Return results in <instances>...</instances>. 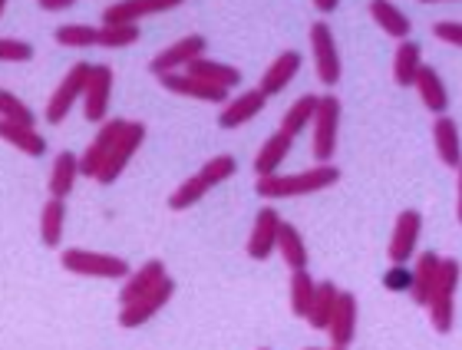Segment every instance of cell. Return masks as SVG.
I'll list each match as a JSON object with an SVG mask.
<instances>
[{
    "label": "cell",
    "instance_id": "obj_29",
    "mask_svg": "<svg viewBox=\"0 0 462 350\" xmlns=\"http://www.w3.org/2000/svg\"><path fill=\"white\" fill-rule=\"evenodd\" d=\"M291 143L294 139L291 136H284V133H271L268 139H264V146L258 149V156H254V172L258 175H274L281 169V162L288 159V152H291Z\"/></svg>",
    "mask_w": 462,
    "mask_h": 350
},
{
    "label": "cell",
    "instance_id": "obj_47",
    "mask_svg": "<svg viewBox=\"0 0 462 350\" xmlns=\"http://www.w3.org/2000/svg\"><path fill=\"white\" fill-rule=\"evenodd\" d=\"M261 350H268V347H261Z\"/></svg>",
    "mask_w": 462,
    "mask_h": 350
},
{
    "label": "cell",
    "instance_id": "obj_16",
    "mask_svg": "<svg viewBox=\"0 0 462 350\" xmlns=\"http://www.w3.org/2000/svg\"><path fill=\"white\" fill-rule=\"evenodd\" d=\"M278 225H281V215H278V208H271V205L254 215V228H251V235H248V254L254 262L271 258L274 242H278Z\"/></svg>",
    "mask_w": 462,
    "mask_h": 350
},
{
    "label": "cell",
    "instance_id": "obj_14",
    "mask_svg": "<svg viewBox=\"0 0 462 350\" xmlns=\"http://www.w3.org/2000/svg\"><path fill=\"white\" fill-rule=\"evenodd\" d=\"M125 119H109V123H103L97 133V139L87 146V152L79 159V175H87V179H97V172L103 169V162H106L109 149H113V143L119 139V133H123Z\"/></svg>",
    "mask_w": 462,
    "mask_h": 350
},
{
    "label": "cell",
    "instance_id": "obj_20",
    "mask_svg": "<svg viewBox=\"0 0 462 350\" xmlns=\"http://www.w3.org/2000/svg\"><path fill=\"white\" fill-rule=\"evenodd\" d=\"M416 93L423 97V106L433 113V116H446V109H449V93H446V83L439 79L433 67H420L416 69V79H413Z\"/></svg>",
    "mask_w": 462,
    "mask_h": 350
},
{
    "label": "cell",
    "instance_id": "obj_2",
    "mask_svg": "<svg viewBox=\"0 0 462 350\" xmlns=\"http://www.w3.org/2000/svg\"><path fill=\"white\" fill-rule=\"evenodd\" d=\"M235 169H238L235 156H215V159H208V162L199 169V175L185 179V182L175 189L172 198H169V208H172V212H185V208H192L195 202H202L205 195L212 192L215 185L228 182L231 175H235Z\"/></svg>",
    "mask_w": 462,
    "mask_h": 350
},
{
    "label": "cell",
    "instance_id": "obj_34",
    "mask_svg": "<svg viewBox=\"0 0 462 350\" xmlns=\"http://www.w3.org/2000/svg\"><path fill=\"white\" fill-rule=\"evenodd\" d=\"M314 288H318V281L308 274V268L291 274V314H294V318H304V314H308Z\"/></svg>",
    "mask_w": 462,
    "mask_h": 350
},
{
    "label": "cell",
    "instance_id": "obj_7",
    "mask_svg": "<svg viewBox=\"0 0 462 350\" xmlns=\"http://www.w3.org/2000/svg\"><path fill=\"white\" fill-rule=\"evenodd\" d=\"M172 294H175V281L165 274L162 281L155 284V288H149L143 298H135V301H129V304H123V308H119V327H125V331L143 327L145 321H152L155 314L172 301Z\"/></svg>",
    "mask_w": 462,
    "mask_h": 350
},
{
    "label": "cell",
    "instance_id": "obj_25",
    "mask_svg": "<svg viewBox=\"0 0 462 350\" xmlns=\"http://www.w3.org/2000/svg\"><path fill=\"white\" fill-rule=\"evenodd\" d=\"M433 143H436V156L443 159V166L459 169L462 149H459V129H456V119L436 116V123H433Z\"/></svg>",
    "mask_w": 462,
    "mask_h": 350
},
{
    "label": "cell",
    "instance_id": "obj_27",
    "mask_svg": "<svg viewBox=\"0 0 462 350\" xmlns=\"http://www.w3.org/2000/svg\"><path fill=\"white\" fill-rule=\"evenodd\" d=\"M63 232H67V205L63 198H50L40 212V242L47 248H60Z\"/></svg>",
    "mask_w": 462,
    "mask_h": 350
},
{
    "label": "cell",
    "instance_id": "obj_11",
    "mask_svg": "<svg viewBox=\"0 0 462 350\" xmlns=\"http://www.w3.org/2000/svg\"><path fill=\"white\" fill-rule=\"evenodd\" d=\"M205 47H208V40L199 37V33L175 40L172 47H165L162 53H155L152 63H149V69H152L155 77H165V73H179V69H185L189 63H192V60L205 57Z\"/></svg>",
    "mask_w": 462,
    "mask_h": 350
},
{
    "label": "cell",
    "instance_id": "obj_23",
    "mask_svg": "<svg viewBox=\"0 0 462 350\" xmlns=\"http://www.w3.org/2000/svg\"><path fill=\"white\" fill-rule=\"evenodd\" d=\"M0 139L10 143L14 149H20L23 156H33L40 159L47 152V139L40 136L33 126H17V123H10V119H0Z\"/></svg>",
    "mask_w": 462,
    "mask_h": 350
},
{
    "label": "cell",
    "instance_id": "obj_43",
    "mask_svg": "<svg viewBox=\"0 0 462 350\" xmlns=\"http://www.w3.org/2000/svg\"><path fill=\"white\" fill-rule=\"evenodd\" d=\"M420 4H443V0H420Z\"/></svg>",
    "mask_w": 462,
    "mask_h": 350
},
{
    "label": "cell",
    "instance_id": "obj_41",
    "mask_svg": "<svg viewBox=\"0 0 462 350\" xmlns=\"http://www.w3.org/2000/svg\"><path fill=\"white\" fill-rule=\"evenodd\" d=\"M37 4H40V10H47V14H60V10L73 7L77 0H37Z\"/></svg>",
    "mask_w": 462,
    "mask_h": 350
},
{
    "label": "cell",
    "instance_id": "obj_5",
    "mask_svg": "<svg viewBox=\"0 0 462 350\" xmlns=\"http://www.w3.org/2000/svg\"><path fill=\"white\" fill-rule=\"evenodd\" d=\"M145 143V123H133V119H125L123 133H119V139L113 143V149H109L106 162H103V169L97 172V182L99 185H113L119 175L125 172V166L133 162V156L139 152V146Z\"/></svg>",
    "mask_w": 462,
    "mask_h": 350
},
{
    "label": "cell",
    "instance_id": "obj_38",
    "mask_svg": "<svg viewBox=\"0 0 462 350\" xmlns=\"http://www.w3.org/2000/svg\"><path fill=\"white\" fill-rule=\"evenodd\" d=\"M27 60H33V47L27 40L0 37V63H27Z\"/></svg>",
    "mask_w": 462,
    "mask_h": 350
},
{
    "label": "cell",
    "instance_id": "obj_12",
    "mask_svg": "<svg viewBox=\"0 0 462 350\" xmlns=\"http://www.w3.org/2000/svg\"><path fill=\"white\" fill-rule=\"evenodd\" d=\"M185 0H119L103 14V23L116 27V23H139L145 17H155V14H165V10L182 7Z\"/></svg>",
    "mask_w": 462,
    "mask_h": 350
},
{
    "label": "cell",
    "instance_id": "obj_45",
    "mask_svg": "<svg viewBox=\"0 0 462 350\" xmlns=\"http://www.w3.org/2000/svg\"><path fill=\"white\" fill-rule=\"evenodd\" d=\"M330 350H346V347H330Z\"/></svg>",
    "mask_w": 462,
    "mask_h": 350
},
{
    "label": "cell",
    "instance_id": "obj_26",
    "mask_svg": "<svg viewBox=\"0 0 462 350\" xmlns=\"http://www.w3.org/2000/svg\"><path fill=\"white\" fill-rule=\"evenodd\" d=\"M436 272H439V254L436 252H426L416 258L413 264V281H410V294H413V301L420 304V308H426V301H430V291H433L436 284Z\"/></svg>",
    "mask_w": 462,
    "mask_h": 350
},
{
    "label": "cell",
    "instance_id": "obj_28",
    "mask_svg": "<svg viewBox=\"0 0 462 350\" xmlns=\"http://www.w3.org/2000/svg\"><path fill=\"white\" fill-rule=\"evenodd\" d=\"M165 278V264L162 262H145L139 272L133 274H125V284H123V291H119V301L129 304L135 301V298H143L149 288H155V284Z\"/></svg>",
    "mask_w": 462,
    "mask_h": 350
},
{
    "label": "cell",
    "instance_id": "obj_18",
    "mask_svg": "<svg viewBox=\"0 0 462 350\" xmlns=\"http://www.w3.org/2000/svg\"><path fill=\"white\" fill-rule=\"evenodd\" d=\"M264 103H268V97H264L261 89H251V93H241V97L228 99V103H225V109H222V116H218V126H222V129L245 126V123H251V119L264 109Z\"/></svg>",
    "mask_w": 462,
    "mask_h": 350
},
{
    "label": "cell",
    "instance_id": "obj_42",
    "mask_svg": "<svg viewBox=\"0 0 462 350\" xmlns=\"http://www.w3.org/2000/svg\"><path fill=\"white\" fill-rule=\"evenodd\" d=\"M337 4H340V0H314V7H318L320 14H334V10H337Z\"/></svg>",
    "mask_w": 462,
    "mask_h": 350
},
{
    "label": "cell",
    "instance_id": "obj_31",
    "mask_svg": "<svg viewBox=\"0 0 462 350\" xmlns=\"http://www.w3.org/2000/svg\"><path fill=\"white\" fill-rule=\"evenodd\" d=\"M423 67V50H420V43H413V40H403L400 47H396V57H393V79L396 87L410 89L416 79V69Z\"/></svg>",
    "mask_w": 462,
    "mask_h": 350
},
{
    "label": "cell",
    "instance_id": "obj_35",
    "mask_svg": "<svg viewBox=\"0 0 462 350\" xmlns=\"http://www.w3.org/2000/svg\"><path fill=\"white\" fill-rule=\"evenodd\" d=\"M57 43L63 47H99V27H89V23H67V27L57 30Z\"/></svg>",
    "mask_w": 462,
    "mask_h": 350
},
{
    "label": "cell",
    "instance_id": "obj_9",
    "mask_svg": "<svg viewBox=\"0 0 462 350\" xmlns=\"http://www.w3.org/2000/svg\"><path fill=\"white\" fill-rule=\"evenodd\" d=\"M109 99H113V67L93 63L87 89H83V116H87V123H103L106 119Z\"/></svg>",
    "mask_w": 462,
    "mask_h": 350
},
{
    "label": "cell",
    "instance_id": "obj_21",
    "mask_svg": "<svg viewBox=\"0 0 462 350\" xmlns=\"http://www.w3.org/2000/svg\"><path fill=\"white\" fill-rule=\"evenodd\" d=\"M185 73L195 79H202V83H208V87H218V89H231L241 83V69L228 67V63H215V60H192L189 67H185Z\"/></svg>",
    "mask_w": 462,
    "mask_h": 350
},
{
    "label": "cell",
    "instance_id": "obj_22",
    "mask_svg": "<svg viewBox=\"0 0 462 350\" xmlns=\"http://www.w3.org/2000/svg\"><path fill=\"white\" fill-rule=\"evenodd\" d=\"M370 17L376 20V27L383 30L386 37L410 40V30H413V23H410V17H406L396 4H390V0H370Z\"/></svg>",
    "mask_w": 462,
    "mask_h": 350
},
{
    "label": "cell",
    "instance_id": "obj_24",
    "mask_svg": "<svg viewBox=\"0 0 462 350\" xmlns=\"http://www.w3.org/2000/svg\"><path fill=\"white\" fill-rule=\"evenodd\" d=\"M274 248L281 252V258H284V264H288L291 272H304L308 268V244H304V235L294 225L288 222L278 225V242H274Z\"/></svg>",
    "mask_w": 462,
    "mask_h": 350
},
{
    "label": "cell",
    "instance_id": "obj_10",
    "mask_svg": "<svg viewBox=\"0 0 462 350\" xmlns=\"http://www.w3.org/2000/svg\"><path fill=\"white\" fill-rule=\"evenodd\" d=\"M310 47H314V63H318V77L324 87H337L340 83V53L334 43V33L324 20L310 27Z\"/></svg>",
    "mask_w": 462,
    "mask_h": 350
},
{
    "label": "cell",
    "instance_id": "obj_19",
    "mask_svg": "<svg viewBox=\"0 0 462 350\" xmlns=\"http://www.w3.org/2000/svg\"><path fill=\"white\" fill-rule=\"evenodd\" d=\"M298 69H300V53H298V50H284V53H278V60L264 69V77H261L258 89L264 93V97H278L281 89L298 77Z\"/></svg>",
    "mask_w": 462,
    "mask_h": 350
},
{
    "label": "cell",
    "instance_id": "obj_36",
    "mask_svg": "<svg viewBox=\"0 0 462 350\" xmlns=\"http://www.w3.org/2000/svg\"><path fill=\"white\" fill-rule=\"evenodd\" d=\"M0 119H10V123H17V126H33V123H37L33 109L20 97H14L10 89H0Z\"/></svg>",
    "mask_w": 462,
    "mask_h": 350
},
{
    "label": "cell",
    "instance_id": "obj_4",
    "mask_svg": "<svg viewBox=\"0 0 462 350\" xmlns=\"http://www.w3.org/2000/svg\"><path fill=\"white\" fill-rule=\"evenodd\" d=\"M60 264L69 274H83V278H113V281H119L129 274V264L119 254L87 252V248H67L60 254Z\"/></svg>",
    "mask_w": 462,
    "mask_h": 350
},
{
    "label": "cell",
    "instance_id": "obj_8",
    "mask_svg": "<svg viewBox=\"0 0 462 350\" xmlns=\"http://www.w3.org/2000/svg\"><path fill=\"white\" fill-rule=\"evenodd\" d=\"M89 67H93V63L79 60V63H73V67L67 69L63 83H60L57 93H53L47 103V123H63V119L69 116L73 103L83 99V89H87V79H89Z\"/></svg>",
    "mask_w": 462,
    "mask_h": 350
},
{
    "label": "cell",
    "instance_id": "obj_6",
    "mask_svg": "<svg viewBox=\"0 0 462 350\" xmlns=\"http://www.w3.org/2000/svg\"><path fill=\"white\" fill-rule=\"evenodd\" d=\"M314 156L320 166H330L337 152V129H340V99L318 97V113H314Z\"/></svg>",
    "mask_w": 462,
    "mask_h": 350
},
{
    "label": "cell",
    "instance_id": "obj_13",
    "mask_svg": "<svg viewBox=\"0 0 462 350\" xmlns=\"http://www.w3.org/2000/svg\"><path fill=\"white\" fill-rule=\"evenodd\" d=\"M420 232H423V215L416 208H406L396 218L393 228V242H390V262L406 264L416 254V244H420Z\"/></svg>",
    "mask_w": 462,
    "mask_h": 350
},
{
    "label": "cell",
    "instance_id": "obj_37",
    "mask_svg": "<svg viewBox=\"0 0 462 350\" xmlns=\"http://www.w3.org/2000/svg\"><path fill=\"white\" fill-rule=\"evenodd\" d=\"M139 40V23H116V27H99V47H129V43H135Z\"/></svg>",
    "mask_w": 462,
    "mask_h": 350
},
{
    "label": "cell",
    "instance_id": "obj_39",
    "mask_svg": "<svg viewBox=\"0 0 462 350\" xmlns=\"http://www.w3.org/2000/svg\"><path fill=\"white\" fill-rule=\"evenodd\" d=\"M410 281H413V274H410L406 264H393V268L383 274V284L390 291H410Z\"/></svg>",
    "mask_w": 462,
    "mask_h": 350
},
{
    "label": "cell",
    "instance_id": "obj_1",
    "mask_svg": "<svg viewBox=\"0 0 462 350\" xmlns=\"http://www.w3.org/2000/svg\"><path fill=\"white\" fill-rule=\"evenodd\" d=\"M340 169L337 166H314L304 169V172H291V175H258V185L254 192L268 202H278V198H298V195H310V192H324L330 185H337Z\"/></svg>",
    "mask_w": 462,
    "mask_h": 350
},
{
    "label": "cell",
    "instance_id": "obj_40",
    "mask_svg": "<svg viewBox=\"0 0 462 350\" xmlns=\"http://www.w3.org/2000/svg\"><path fill=\"white\" fill-rule=\"evenodd\" d=\"M436 40H443L449 47H462V23H453V20H439L433 27Z\"/></svg>",
    "mask_w": 462,
    "mask_h": 350
},
{
    "label": "cell",
    "instance_id": "obj_17",
    "mask_svg": "<svg viewBox=\"0 0 462 350\" xmlns=\"http://www.w3.org/2000/svg\"><path fill=\"white\" fill-rule=\"evenodd\" d=\"M159 83H162L169 93H175V97L202 99V103H225V97H228V89L208 87V83L189 77V73H165V77H159Z\"/></svg>",
    "mask_w": 462,
    "mask_h": 350
},
{
    "label": "cell",
    "instance_id": "obj_44",
    "mask_svg": "<svg viewBox=\"0 0 462 350\" xmlns=\"http://www.w3.org/2000/svg\"><path fill=\"white\" fill-rule=\"evenodd\" d=\"M4 7H7V0H0V14H4Z\"/></svg>",
    "mask_w": 462,
    "mask_h": 350
},
{
    "label": "cell",
    "instance_id": "obj_32",
    "mask_svg": "<svg viewBox=\"0 0 462 350\" xmlns=\"http://www.w3.org/2000/svg\"><path fill=\"white\" fill-rule=\"evenodd\" d=\"M77 179H79V159L73 152H60L57 162H53V172H50V195L53 198H67L73 192Z\"/></svg>",
    "mask_w": 462,
    "mask_h": 350
},
{
    "label": "cell",
    "instance_id": "obj_3",
    "mask_svg": "<svg viewBox=\"0 0 462 350\" xmlns=\"http://www.w3.org/2000/svg\"><path fill=\"white\" fill-rule=\"evenodd\" d=\"M456 291H459V262L456 258H439V272H436V284L430 291V324L436 334H449L456 324Z\"/></svg>",
    "mask_w": 462,
    "mask_h": 350
},
{
    "label": "cell",
    "instance_id": "obj_33",
    "mask_svg": "<svg viewBox=\"0 0 462 350\" xmlns=\"http://www.w3.org/2000/svg\"><path fill=\"white\" fill-rule=\"evenodd\" d=\"M314 113H318V97L304 93V97H300L298 103L284 113L281 133H284V136H291V139H298L300 133H304V126H310V123H314Z\"/></svg>",
    "mask_w": 462,
    "mask_h": 350
},
{
    "label": "cell",
    "instance_id": "obj_30",
    "mask_svg": "<svg viewBox=\"0 0 462 350\" xmlns=\"http://www.w3.org/2000/svg\"><path fill=\"white\" fill-rule=\"evenodd\" d=\"M337 294H340V288L334 281H318L314 298H310V308H308V314H304L314 331H324V327H328L330 314H334V304H337Z\"/></svg>",
    "mask_w": 462,
    "mask_h": 350
},
{
    "label": "cell",
    "instance_id": "obj_15",
    "mask_svg": "<svg viewBox=\"0 0 462 350\" xmlns=\"http://www.w3.org/2000/svg\"><path fill=\"white\" fill-rule=\"evenodd\" d=\"M328 337L330 347H350V341L356 337V298L350 291L337 294V304H334V314L328 321Z\"/></svg>",
    "mask_w": 462,
    "mask_h": 350
},
{
    "label": "cell",
    "instance_id": "obj_46",
    "mask_svg": "<svg viewBox=\"0 0 462 350\" xmlns=\"http://www.w3.org/2000/svg\"><path fill=\"white\" fill-rule=\"evenodd\" d=\"M308 350H318V347H308Z\"/></svg>",
    "mask_w": 462,
    "mask_h": 350
}]
</instances>
